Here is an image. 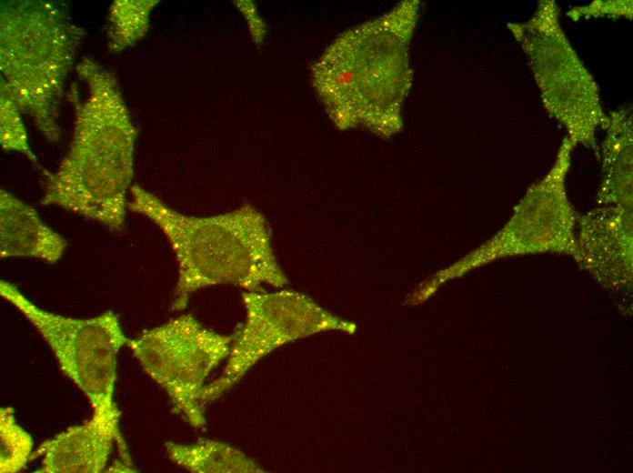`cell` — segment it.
Masks as SVG:
<instances>
[{
	"label": "cell",
	"mask_w": 633,
	"mask_h": 473,
	"mask_svg": "<svg viewBox=\"0 0 633 473\" xmlns=\"http://www.w3.org/2000/svg\"><path fill=\"white\" fill-rule=\"evenodd\" d=\"M76 72L88 95L81 102L72 90L73 139L49 176L41 203L116 231L123 227L128 207L137 130L111 72L87 57L77 64Z\"/></svg>",
	"instance_id": "7a4b0ae2"
},
{
	"label": "cell",
	"mask_w": 633,
	"mask_h": 473,
	"mask_svg": "<svg viewBox=\"0 0 633 473\" xmlns=\"http://www.w3.org/2000/svg\"><path fill=\"white\" fill-rule=\"evenodd\" d=\"M232 337L186 314L145 330L127 346L146 373L168 395L174 408L194 428L206 424L202 395L209 374L230 351Z\"/></svg>",
	"instance_id": "8992f818"
},
{
	"label": "cell",
	"mask_w": 633,
	"mask_h": 473,
	"mask_svg": "<svg viewBox=\"0 0 633 473\" xmlns=\"http://www.w3.org/2000/svg\"><path fill=\"white\" fill-rule=\"evenodd\" d=\"M419 7L417 0L402 1L346 30L312 65L315 92L338 129L362 127L385 137L401 130Z\"/></svg>",
	"instance_id": "6da1fadb"
},
{
	"label": "cell",
	"mask_w": 633,
	"mask_h": 473,
	"mask_svg": "<svg viewBox=\"0 0 633 473\" xmlns=\"http://www.w3.org/2000/svg\"><path fill=\"white\" fill-rule=\"evenodd\" d=\"M0 10L1 78L21 112L57 142L65 81L85 30L51 1H2Z\"/></svg>",
	"instance_id": "277c9868"
},
{
	"label": "cell",
	"mask_w": 633,
	"mask_h": 473,
	"mask_svg": "<svg viewBox=\"0 0 633 473\" xmlns=\"http://www.w3.org/2000/svg\"><path fill=\"white\" fill-rule=\"evenodd\" d=\"M66 239L45 225L36 210L11 193L0 191V256L57 262Z\"/></svg>",
	"instance_id": "9c48e42d"
},
{
	"label": "cell",
	"mask_w": 633,
	"mask_h": 473,
	"mask_svg": "<svg viewBox=\"0 0 633 473\" xmlns=\"http://www.w3.org/2000/svg\"><path fill=\"white\" fill-rule=\"evenodd\" d=\"M246 320L232 337L222 374L206 384L205 406L238 383L264 357L295 338L319 330L343 327L303 296L288 291H245L241 294Z\"/></svg>",
	"instance_id": "52a82bcc"
},
{
	"label": "cell",
	"mask_w": 633,
	"mask_h": 473,
	"mask_svg": "<svg viewBox=\"0 0 633 473\" xmlns=\"http://www.w3.org/2000/svg\"><path fill=\"white\" fill-rule=\"evenodd\" d=\"M129 191L128 208L156 225L175 254L178 277L174 310L184 309L197 290L216 285L255 291L262 285L286 283L274 253L269 225L254 206L194 216L176 211L138 185Z\"/></svg>",
	"instance_id": "3957f363"
},
{
	"label": "cell",
	"mask_w": 633,
	"mask_h": 473,
	"mask_svg": "<svg viewBox=\"0 0 633 473\" xmlns=\"http://www.w3.org/2000/svg\"><path fill=\"white\" fill-rule=\"evenodd\" d=\"M120 416L117 407L93 411L89 420L43 442L32 456V459L41 458V467L36 472H102L115 443L119 448L124 468L135 471L120 431Z\"/></svg>",
	"instance_id": "ba28073f"
},
{
	"label": "cell",
	"mask_w": 633,
	"mask_h": 473,
	"mask_svg": "<svg viewBox=\"0 0 633 473\" xmlns=\"http://www.w3.org/2000/svg\"><path fill=\"white\" fill-rule=\"evenodd\" d=\"M0 472L24 469L33 456V439L17 422L11 407L0 409Z\"/></svg>",
	"instance_id": "7c38bea8"
},
{
	"label": "cell",
	"mask_w": 633,
	"mask_h": 473,
	"mask_svg": "<svg viewBox=\"0 0 633 473\" xmlns=\"http://www.w3.org/2000/svg\"><path fill=\"white\" fill-rule=\"evenodd\" d=\"M0 295L35 327L63 373L87 398L93 411L116 407L117 354L129 339L114 312L89 318L66 317L37 307L5 280L0 281Z\"/></svg>",
	"instance_id": "5b68a950"
},
{
	"label": "cell",
	"mask_w": 633,
	"mask_h": 473,
	"mask_svg": "<svg viewBox=\"0 0 633 473\" xmlns=\"http://www.w3.org/2000/svg\"><path fill=\"white\" fill-rule=\"evenodd\" d=\"M14 96L5 82L0 84V144L5 151H15L24 155L31 162L37 160L29 146L27 133Z\"/></svg>",
	"instance_id": "4fadbf2b"
},
{
	"label": "cell",
	"mask_w": 633,
	"mask_h": 473,
	"mask_svg": "<svg viewBox=\"0 0 633 473\" xmlns=\"http://www.w3.org/2000/svg\"><path fill=\"white\" fill-rule=\"evenodd\" d=\"M233 3L247 20L252 38L255 44L260 46L266 33V25L260 18L256 5L252 1H234Z\"/></svg>",
	"instance_id": "5bb4252c"
},
{
	"label": "cell",
	"mask_w": 633,
	"mask_h": 473,
	"mask_svg": "<svg viewBox=\"0 0 633 473\" xmlns=\"http://www.w3.org/2000/svg\"><path fill=\"white\" fill-rule=\"evenodd\" d=\"M156 0H116L109 8L106 38L108 49L119 52L135 45L149 28V16Z\"/></svg>",
	"instance_id": "8fae6325"
},
{
	"label": "cell",
	"mask_w": 633,
	"mask_h": 473,
	"mask_svg": "<svg viewBox=\"0 0 633 473\" xmlns=\"http://www.w3.org/2000/svg\"><path fill=\"white\" fill-rule=\"evenodd\" d=\"M169 459L192 473H260L251 458L225 442L201 438L192 444L165 443Z\"/></svg>",
	"instance_id": "30bf717a"
}]
</instances>
